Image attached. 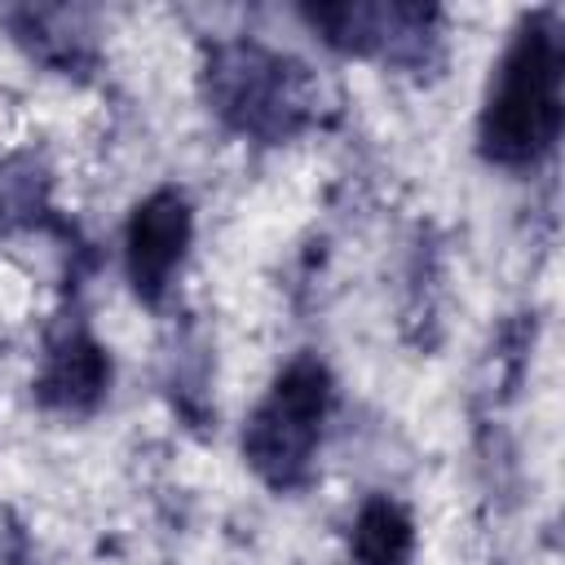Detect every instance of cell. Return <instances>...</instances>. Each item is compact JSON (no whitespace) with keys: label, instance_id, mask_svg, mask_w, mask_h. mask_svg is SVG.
<instances>
[{"label":"cell","instance_id":"ba28073f","mask_svg":"<svg viewBox=\"0 0 565 565\" xmlns=\"http://www.w3.org/2000/svg\"><path fill=\"white\" fill-rule=\"evenodd\" d=\"M349 547L358 565H406L415 552V521L397 499L371 494L353 516Z\"/></svg>","mask_w":565,"mask_h":565},{"label":"cell","instance_id":"5b68a950","mask_svg":"<svg viewBox=\"0 0 565 565\" xmlns=\"http://www.w3.org/2000/svg\"><path fill=\"white\" fill-rule=\"evenodd\" d=\"M190 238H194V212L177 185H159L132 207V216L124 225V269H128L132 296L141 305H150V309L163 305V296L185 260Z\"/></svg>","mask_w":565,"mask_h":565},{"label":"cell","instance_id":"7a4b0ae2","mask_svg":"<svg viewBox=\"0 0 565 565\" xmlns=\"http://www.w3.org/2000/svg\"><path fill=\"white\" fill-rule=\"evenodd\" d=\"M203 102L238 137L278 146L318 119V79L256 40H216L203 53Z\"/></svg>","mask_w":565,"mask_h":565},{"label":"cell","instance_id":"277c9868","mask_svg":"<svg viewBox=\"0 0 565 565\" xmlns=\"http://www.w3.org/2000/svg\"><path fill=\"white\" fill-rule=\"evenodd\" d=\"M300 18L335 53H349V57H384L393 66H424L428 62V44H433L437 9H424V4H362V0H340V4H305Z\"/></svg>","mask_w":565,"mask_h":565},{"label":"cell","instance_id":"3957f363","mask_svg":"<svg viewBox=\"0 0 565 565\" xmlns=\"http://www.w3.org/2000/svg\"><path fill=\"white\" fill-rule=\"evenodd\" d=\"M327 411H331V371L313 353L291 358L243 424L247 468L278 494L309 486Z\"/></svg>","mask_w":565,"mask_h":565},{"label":"cell","instance_id":"8992f818","mask_svg":"<svg viewBox=\"0 0 565 565\" xmlns=\"http://www.w3.org/2000/svg\"><path fill=\"white\" fill-rule=\"evenodd\" d=\"M31 388L44 411L88 415L110 388V353L93 340L79 318H62L44 340V358Z\"/></svg>","mask_w":565,"mask_h":565},{"label":"cell","instance_id":"6da1fadb","mask_svg":"<svg viewBox=\"0 0 565 565\" xmlns=\"http://www.w3.org/2000/svg\"><path fill=\"white\" fill-rule=\"evenodd\" d=\"M565 124V49L547 9L521 18L503 49L486 106L477 119V146L499 168H530L552 154Z\"/></svg>","mask_w":565,"mask_h":565},{"label":"cell","instance_id":"52a82bcc","mask_svg":"<svg viewBox=\"0 0 565 565\" xmlns=\"http://www.w3.org/2000/svg\"><path fill=\"white\" fill-rule=\"evenodd\" d=\"M9 22H13V40L26 44V53L53 66L57 75H79L97 62L93 35L79 26L84 18L71 9H22Z\"/></svg>","mask_w":565,"mask_h":565}]
</instances>
